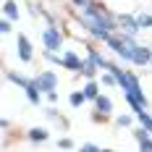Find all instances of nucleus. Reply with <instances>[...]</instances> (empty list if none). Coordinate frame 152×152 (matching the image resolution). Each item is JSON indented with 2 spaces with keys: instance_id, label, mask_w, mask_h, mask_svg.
Wrapping results in <instances>:
<instances>
[{
  "instance_id": "nucleus-10",
  "label": "nucleus",
  "mask_w": 152,
  "mask_h": 152,
  "mask_svg": "<svg viewBox=\"0 0 152 152\" xmlns=\"http://www.w3.org/2000/svg\"><path fill=\"white\" fill-rule=\"evenodd\" d=\"M24 137H26L29 144H45L47 139H50V129H45V126H31Z\"/></svg>"
},
{
  "instance_id": "nucleus-23",
  "label": "nucleus",
  "mask_w": 152,
  "mask_h": 152,
  "mask_svg": "<svg viewBox=\"0 0 152 152\" xmlns=\"http://www.w3.org/2000/svg\"><path fill=\"white\" fill-rule=\"evenodd\" d=\"M13 24H16V21H11L8 16H3V18H0V34H5V37L13 34Z\"/></svg>"
},
{
  "instance_id": "nucleus-31",
  "label": "nucleus",
  "mask_w": 152,
  "mask_h": 152,
  "mask_svg": "<svg viewBox=\"0 0 152 152\" xmlns=\"http://www.w3.org/2000/svg\"><path fill=\"white\" fill-rule=\"evenodd\" d=\"M24 3H26V0H24Z\"/></svg>"
},
{
  "instance_id": "nucleus-32",
  "label": "nucleus",
  "mask_w": 152,
  "mask_h": 152,
  "mask_svg": "<svg viewBox=\"0 0 152 152\" xmlns=\"http://www.w3.org/2000/svg\"><path fill=\"white\" fill-rule=\"evenodd\" d=\"M150 45H152V42H150Z\"/></svg>"
},
{
  "instance_id": "nucleus-30",
  "label": "nucleus",
  "mask_w": 152,
  "mask_h": 152,
  "mask_svg": "<svg viewBox=\"0 0 152 152\" xmlns=\"http://www.w3.org/2000/svg\"><path fill=\"white\" fill-rule=\"evenodd\" d=\"M150 71H152V63H150Z\"/></svg>"
},
{
  "instance_id": "nucleus-21",
  "label": "nucleus",
  "mask_w": 152,
  "mask_h": 152,
  "mask_svg": "<svg viewBox=\"0 0 152 152\" xmlns=\"http://www.w3.org/2000/svg\"><path fill=\"white\" fill-rule=\"evenodd\" d=\"M137 18H139V26H142V29H152V13L137 11Z\"/></svg>"
},
{
  "instance_id": "nucleus-17",
  "label": "nucleus",
  "mask_w": 152,
  "mask_h": 152,
  "mask_svg": "<svg viewBox=\"0 0 152 152\" xmlns=\"http://www.w3.org/2000/svg\"><path fill=\"white\" fill-rule=\"evenodd\" d=\"M87 102H89V100H87L84 89H74V92H68V105L74 107V110H81Z\"/></svg>"
},
{
  "instance_id": "nucleus-12",
  "label": "nucleus",
  "mask_w": 152,
  "mask_h": 152,
  "mask_svg": "<svg viewBox=\"0 0 152 152\" xmlns=\"http://www.w3.org/2000/svg\"><path fill=\"white\" fill-rule=\"evenodd\" d=\"M24 97H26V102H29L31 107H39V105H42V100H45V94L39 92V87H37L34 81H31L29 87L24 89Z\"/></svg>"
},
{
  "instance_id": "nucleus-26",
  "label": "nucleus",
  "mask_w": 152,
  "mask_h": 152,
  "mask_svg": "<svg viewBox=\"0 0 152 152\" xmlns=\"http://www.w3.org/2000/svg\"><path fill=\"white\" fill-rule=\"evenodd\" d=\"M102 150V147H100V144H92V142H84V144H81V152H100Z\"/></svg>"
},
{
  "instance_id": "nucleus-2",
  "label": "nucleus",
  "mask_w": 152,
  "mask_h": 152,
  "mask_svg": "<svg viewBox=\"0 0 152 152\" xmlns=\"http://www.w3.org/2000/svg\"><path fill=\"white\" fill-rule=\"evenodd\" d=\"M139 45V37H131V34H123V31H115L107 37L105 47L123 63V66H131L134 63V50Z\"/></svg>"
},
{
  "instance_id": "nucleus-20",
  "label": "nucleus",
  "mask_w": 152,
  "mask_h": 152,
  "mask_svg": "<svg viewBox=\"0 0 152 152\" xmlns=\"http://www.w3.org/2000/svg\"><path fill=\"white\" fill-rule=\"evenodd\" d=\"M42 61L50 63V66H63V53H55V50L42 47Z\"/></svg>"
},
{
  "instance_id": "nucleus-13",
  "label": "nucleus",
  "mask_w": 152,
  "mask_h": 152,
  "mask_svg": "<svg viewBox=\"0 0 152 152\" xmlns=\"http://www.w3.org/2000/svg\"><path fill=\"white\" fill-rule=\"evenodd\" d=\"M100 74H102V68H100L97 63L92 61L89 55H84V66H81V76H84V79H100Z\"/></svg>"
},
{
  "instance_id": "nucleus-3",
  "label": "nucleus",
  "mask_w": 152,
  "mask_h": 152,
  "mask_svg": "<svg viewBox=\"0 0 152 152\" xmlns=\"http://www.w3.org/2000/svg\"><path fill=\"white\" fill-rule=\"evenodd\" d=\"M39 42H42V47H47V50H55V53H63L66 50V31H63L61 24H47L42 26V31H39Z\"/></svg>"
},
{
  "instance_id": "nucleus-16",
  "label": "nucleus",
  "mask_w": 152,
  "mask_h": 152,
  "mask_svg": "<svg viewBox=\"0 0 152 152\" xmlns=\"http://www.w3.org/2000/svg\"><path fill=\"white\" fill-rule=\"evenodd\" d=\"M113 123H115L118 129H131V126L137 123V115H134V110H131V113H115V115H113Z\"/></svg>"
},
{
  "instance_id": "nucleus-24",
  "label": "nucleus",
  "mask_w": 152,
  "mask_h": 152,
  "mask_svg": "<svg viewBox=\"0 0 152 152\" xmlns=\"http://www.w3.org/2000/svg\"><path fill=\"white\" fill-rule=\"evenodd\" d=\"M55 147H58V150H76V142L71 137H61L55 142Z\"/></svg>"
},
{
  "instance_id": "nucleus-22",
  "label": "nucleus",
  "mask_w": 152,
  "mask_h": 152,
  "mask_svg": "<svg viewBox=\"0 0 152 152\" xmlns=\"http://www.w3.org/2000/svg\"><path fill=\"white\" fill-rule=\"evenodd\" d=\"M100 81H102V87H118V79L113 76V71H102L100 74Z\"/></svg>"
},
{
  "instance_id": "nucleus-5",
  "label": "nucleus",
  "mask_w": 152,
  "mask_h": 152,
  "mask_svg": "<svg viewBox=\"0 0 152 152\" xmlns=\"http://www.w3.org/2000/svg\"><path fill=\"white\" fill-rule=\"evenodd\" d=\"M34 84L39 87V92L45 94V92H53L61 87V76L55 74V71H50V68H45V71H37L34 74Z\"/></svg>"
},
{
  "instance_id": "nucleus-8",
  "label": "nucleus",
  "mask_w": 152,
  "mask_h": 152,
  "mask_svg": "<svg viewBox=\"0 0 152 152\" xmlns=\"http://www.w3.org/2000/svg\"><path fill=\"white\" fill-rule=\"evenodd\" d=\"M152 63V45H142L139 42L137 50H134V63H131V68H150Z\"/></svg>"
},
{
  "instance_id": "nucleus-11",
  "label": "nucleus",
  "mask_w": 152,
  "mask_h": 152,
  "mask_svg": "<svg viewBox=\"0 0 152 152\" xmlns=\"http://www.w3.org/2000/svg\"><path fill=\"white\" fill-rule=\"evenodd\" d=\"M81 89H84V94H87V100L94 102V100L100 97V92H102V81H100V79H84Z\"/></svg>"
},
{
  "instance_id": "nucleus-29",
  "label": "nucleus",
  "mask_w": 152,
  "mask_h": 152,
  "mask_svg": "<svg viewBox=\"0 0 152 152\" xmlns=\"http://www.w3.org/2000/svg\"><path fill=\"white\" fill-rule=\"evenodd\" d=\"M0 126H3V131H8V129H11V121H8V118H3V121H0Z\"/></svg>"
},
{
  "instance_id": "nucleus-9",
  "label": "nucleus",
  "mask_w": 152,
  "mask_h": 152,
  "mask_svg": "<svg viewBox=\"0 0 152 152\" xmlns=\"http://www.w3.org/2000/svg\"><path fill=\"white\" fill-rule=\"evenodd\" d=\"M92 107L100 110V113H105V115H110V118L115 115V102H113V97H110L107 92H100V97L92 102Z\"/></svg>"
},
{
  "instance_id": "nucleus-25",
  "label": "nucleus",
  "mask_w": 152,
  "mask_h": 152,
  "mask_svg": "<svg viewBox=\"0 0 152 152\" xmlns=\"http://www.w3.org/2000/svg\"><path fill=\"white\" fill-rule=\"evenodd\" d=\"M107 121H110V115L100 113V110H92V123H107Z\"/></svg>"
},
{
  "instance_id": "nucleus-15",
  "label": "nucleus",
  "mask_w": 152,
  "mask_h": 152,
  "mask_svg": "<svg viewBox=\"0 0 152 152\" xmlns=\"http://www.w3.org/2000/svg\"><path fill=\"white\" fill-rule=\"evenodd\" d=\"M3 16H8L11 21H21V8H18V0H5L3 3Z\"/></svg>"
},
{
  "instance_id": "nucleus-7",
  "label": "nucleus",
  "mask_w": 152,
  "mask_h": 152,
  "mask_svg": "<svg viewBox=\"0 0 152 152\" xmlns=\"http://www.w3.org/2000/svg\"><path fill=\"white\" fill-rule=\"evenodd\" d=\"M81 66H84V55L79 53V50H63V66L66 71H71V74H81Z\"/></svg>"
},
{
  "instance_id": "nucleus-18",
  "label": "nucleus",
  "mask_w": 152,
  "mask_h": 152,
  "mask_svg": "<svg viewBox=\"0 0 152 152\" xmlns=\"http://www.w3.org/2000/svg\"><path fill=\"white\" fill-rule=\"evenodd\" d=\"M45 115L50 118V121H55V123H58V126L63 129V131L68 129V121H66L61 113H58V107H55V105H47V107H45Z\"/></svg>"
},
{
  "instance_id": "nucleus-19",
  "label": "nucleus",
  "mask_w": 152,
  "mask_h": 152,
  "mask_svg": "<svg viewBox=\"0 0 152 152\" xmlns=\"http://www.w3.org/2000/svg\"><path fill=\"white\" fill-rule=\"evenodd\" d=\"M134 115H137V123H139V126H144V129L152 134V113H150V107H142V110H137Z\"/></svg>"
},
{
  "instance_id": "nucleus-27",
  "label": "nucleus",
  "mask_w": 152,
  "mask_h": 152,
  "mask_svg": "<svg viewBox=\"0 0 152 152\" xmlns=\"http://www.w3.org/2000/svg\"><path fill=\"white\" fill-rule=\"evenodd\" d=\"M45 100L50 102V105H58V89H53V92H45Z\"/></svg>"
},
{
  "instance_id": "nucleus-6",
  "label": "nucleus",
  "mask_w": 152,
  "mask_h": 152,
  "mask_svg": "<svg viewBox=\"0 0 152 152\" xmlns=\"http://www.w3.org/2000/svg\"><path fill=\"white\" fill-rule=\"evenodd\" d=\"M115 18H118V31H123V34H131V37H139L142 34V26H139V18L137 13H115Z\"/></svg>"
},
{
  "instance_id": "nucleus-1",
  "label": "nucleus",
  "mask_w": 152,
  "mask_h": 152,
  "mask_svg": "<svg viewBox=\"0 0 152 152\" xmlns=\"http://www.w3.org/2000/svg\"><path fill=\"white\" fill-rule=\"evenodd\" d=\"M74 16L79 18V24L84 26V31H87V37L92 42L105 45L107 37L118 31L115 11L107 8L105 0H92L89 5H84V8H74Z\"/></svg>"
},
{
  "instance_id": "nucleus-33",
  "label": "nucleus",
  "mask_w": 152,
  "mask_h": 152,
  "mask_svg": "<svg viewBox=\"0 0 152 152\" xmlns=\"http://www.w3.org/2000/svg\"><path fill=\"white\" fill-rule=\"evenodd\" d=\"M105 3H107V0H105Z\"/></svg>"
},
{
  "instance_id": "nucleus-14",
  "label": "nucleus",
  "mask_w": 152,
  "mask_h": 152,
  "mask_svg": "<svg viewBox=\"0 0 152 152\" xmlns=\"http://www.w3.org/2000/svg\"><path fill=\"white\" fill-rule=\"evenodd\" d=\"M5 81H11V84H16V87L26 89L31 81H34V76H24V74H16V71H8V68H5Z\"/></svg>"
},
{
  "instance_id": "nucleus-4",
  "label": "nucleus",
  "mask_w": 152,
  "mask_h": 152,
  "mask_svg": "<svg viewBox=\"0 0 152 152\" xmlns=\"http://www.w3.org/2000/svg\"><path fill=\"white\" fill-rule=\"evenodd\" d=\"M16 58H18V63H24V66H31L34 63V45H31V39L24 31L16 34Z\"/></svg>"
},
{
  "instance_id": "nucleus-28",
  "label": "nucleus",
  "mask_w": 152,
  "mask_h": 152,
  "mask_svg": "<svg viewBox=\"0 0 152 152\" xmlns=\"http://www.w3.org/2000/svg\"><path fill=\"white\" fill-rule=\"evenodd\" d=\"M71 3V8H84V5H89L92 0H68Z\"/></svg>"
}]
</instances>
